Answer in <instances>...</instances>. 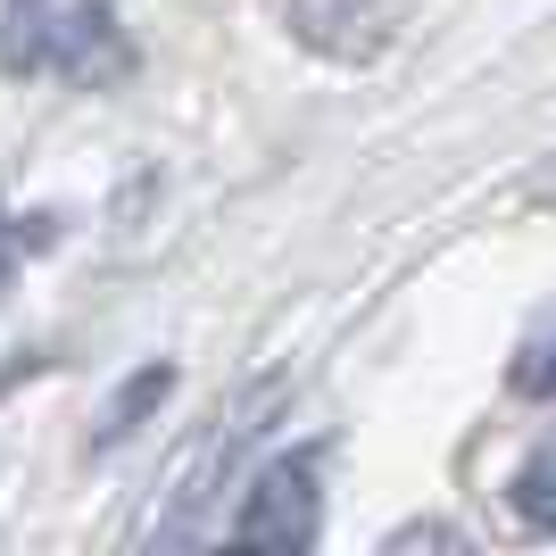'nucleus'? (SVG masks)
I'll list each match as a JSON object with an SVG mask.
<instances>
[{
  "instance_id": "nucleus-1",
  "label": "nucleus",
  "mask_w": 556,
  "mask_h": 556,
  "mask_svg": "<svg viewBox=\"0 0 556 556\" xmlns=\"http://www.w3.org/2000/svg\"><path fill=\"white\" fill-rule=\"evenodd\" d=\"M0 67L109 84L125 75V34L109 0H0Z\"/></svg>"
},
{
  "instance_id": "nucleus-2",
  "label": "nucleus",
  "mask_w": 556,
  "mask_h": 556,
  "mask_svg": "<svg viewBox=\"0 0 556 556\" xmlns=\"http://www.w3.org/2000/svg\"><path fill=\"white\" fill-rule=\"evenodd\" d=\"M316 523H325L316 465L282 457V465H266V473L250 482V498H241V515H232V540H241V548H307Z\"/></svg>"
},
{
  "instance_id": "nucleus-3",
  "label": "nucleus",
  "mask_w": 556,
  "mask_h": 556,
  "mask_svg": "<svg viewBox=\"0 0 556 556\" xmlns=\"http://www.w3.org/2000/svg\"><path fill=\"white\" fill-rule=\"evenodd\" d=\"M291 25L325 59H374L399 25V0H291Z\"/></svg>"
},
{
  "instance_id": "nucleus-4",
  "label": "nucleus",
  "mask_w": 556,
  "mask_h": 556,
  "mask_svg": "<svg viewBox=\"0 0 556 556\" xmlns=\"http://www.w3.org/2000/svg\"><path fill=\"white\" fill-rule=\"evenodd\" d=\"M507 507L532 523V532H556V441H540L532 457L507 473Z\"/></svg>"
},
{
  "instance_id": "nucleus-5",
  "label": "nucleus",
  "mask_w": 556,
  "mask_h": 556,
  "mask_svg": "<svg viewBox=\"0 0 556 556\" xmlns=\"http://www.w3.org/2000/svg\"><path fill=\"white\" fill-rule=\"evenodd\" d=\"M166 382H175V374H141V382H134V391H125V399H116V416H109V432H134V416H141V407H150V399H166Z\"/></svg>"
},
{
  "instance_id": "nucleus-6",
  "label": "nucleus",
  "mask_w": 556,
  "mask_h": 556,
  "mask_svg": "<svg viewBox=\"0 0 556 556\" xmlns=\"http://www.w3.org/2000/svg\"><path fill=\"white\" fill-rule=\"evenodd\" d=\"M515 382H523L532 399H556V341H548V349H532V357L515 366Z\"/></svg>"
},
{
  "instance_id": "nucleus-7",
  "label": "nucleus",
  "mask_w": 556,
  "mask_h": 556,
  "mask_svg": "<svg viewBox=\"0 0 556 556\" xmlns=\"http://www.w3.org/2000/svg\"><path fill=\"white\" fill-rule=\"evenodd\" d=\"M9 257H17V232L0 225V275H9Z\"/></svg>"
}]
</instances>
